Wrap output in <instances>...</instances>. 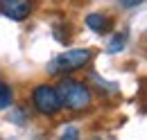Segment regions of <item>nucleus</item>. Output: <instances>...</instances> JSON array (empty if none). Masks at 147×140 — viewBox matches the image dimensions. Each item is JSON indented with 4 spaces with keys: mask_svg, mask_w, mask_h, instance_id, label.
I'll return each instance as SVG.
<instances>
[{
    "mask_svg": "<svg viewBox=\"0 0 147 140\" xmlns=\"http://www.w3.org/2000/svg\"><path fill=\"white\" fill-rule=\"evenodd\" d=\"M61 140H79V129H75V127H68V129H63V133H61Z\"/></svg>",
    "mask_w": 147,
    "mask_h": 140,
    "instance_id": "6e6552de",
    "label": "nucleus"
},
{
    "mask_svg": "<svg viewBox=\"0 0 147 140\" xmlns=\"http://www.w3.org/2000/svg\"><path fill=\"white\" fill-rule=\"evenodd\" d=\"M57 93L61 97V106H68L73 111H82L93 102V93L84 81H75V79H61Z\"/></svg>",
    "mask_w": 147,
    "mask_h": 140,
    "instance_id": "f257e3e1",
    "label": "nucleus"
},
{
    "mask_svg": "<svg viewBox=\"0 0 147 140\" xmlns=\"http://www.w3.org/2000/svg\"><path fill=\"white\" fill-rule=\"evenodd\" d=\"M143 0H120V5L125 7V9H134V7H138Z\"/></svg>",
    "mask_w": 147,
    "mask_h": 140,
    "instance_id": "1a4fd4ad",
    "label": "nucleus"
},
{
    "mask_svg": "<svg viewBox=\"0 0 147 140\" xmlns=\"http://www.w3.org/2000/svg\"><path fill=\"white\" fill-rule=\"evenodd\" d=\"M125 43H127V34H115L111 38V43L107 45V52L115 54V52H122L125 50Z\"/></svg>",
    "mask_w": 147,
    "mask_h": 140,
    "instance_id": "0eeeda50",
    "label": "nucleus"
},
{
    "mask_svg": "<svg viewBox=\"0 0 147 140\" xmlns=\"http://www.w3.org/2000/svg\"><path fill=\"white\" fill-rule=\"evenodd\" d=\"M93 59L91 50H68V52L55 57L50 63H48V72L50 75H66V72H75V70L84 68L88 61Z\"/></svg>",
    "mask_w": 147,
    "mask_h": 140,
    "instance_id": "f03ea898",
    "label": "nucleus"
},
{
    "mask_svg": "<svg viewBox=\"0 0 147 140\" xmlns=\"http://www.w3.org/2000/svg\"><path fill=\"white\" fill-rule=\"evenodd\" d=\"M34 2L32 0H0V14L11 20H25L32 14Z\"/></svg>",
    "mask_w": 147,
    "mask_h": 140,
    "instance_id": "20e7f679",
    "label": "nucleus"
},
{
    "mask_svg": "<svg viewBox=\"0 0 147 140\" xmlns=\"http://www.w3.org/2000/svg\"><path fill=\"white\" fill-rule=\"evenodd\" d=\"M11 104H14V90H11V86H7L5 81H0V111L9 108Z\"/></svg>",
    "mask_w": 147,
    "mask_h": 140,
    "instance_id": "423d86ee",
    "label": "nucleus"
},
{
    "mask_svg": "<svg viewBox=\"0 0 147 140\" xmlns=\"http://www.w3.org/2000/svg\"><path fill=\"white\" fill-rule=\"evenodd\" d=\"M32 102H34V108L41 115H55L61 108V97H59L57 88L48 86V84H41L32 90Z\"/></svg>",
    "mask_w": 147,
    "mask_h": 140,
    "instance_id": "7ed1b4c3",
    "label": "nucleus"
},
{
    "mask_svg": "<svg viewBox=\"0 0 147 140\" xmlns=\"http://www.w3.org/2000/svg\"><path fill=\"white\" fill-rule=\"evenodd\" d=\"M86 25H88V30H93L95 34H107L111 30V18L102 16V14H88V16H86Z\"/></svg>",
    "mask_w": 147,
    "mask_h": 140,
    "instance_id": "39448f33",
    "label": "nucleus"
}]
</instances>
